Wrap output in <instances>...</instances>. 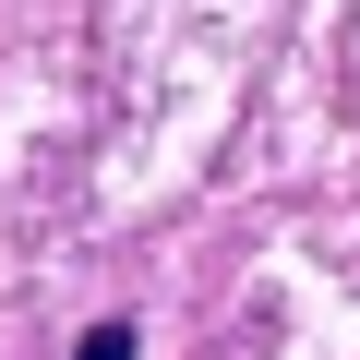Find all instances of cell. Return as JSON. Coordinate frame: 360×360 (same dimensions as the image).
<instances>
[{
  "mask_svg": "<svg viewBox=\"0 0 360 360\" xmlns=\"http://www.w3.org/2000/svg\"><path fill=\"white\" fill-rule=\"evenodd\" d=\"M132 348H144V336H132V324H96V336H84V348H72V360H132Z\"/></svg>",
  "mask_w": 360,
  "mask_h": 360,
  "instance_id": "obj_1",
  "label": "cell"
}]
</instances>
